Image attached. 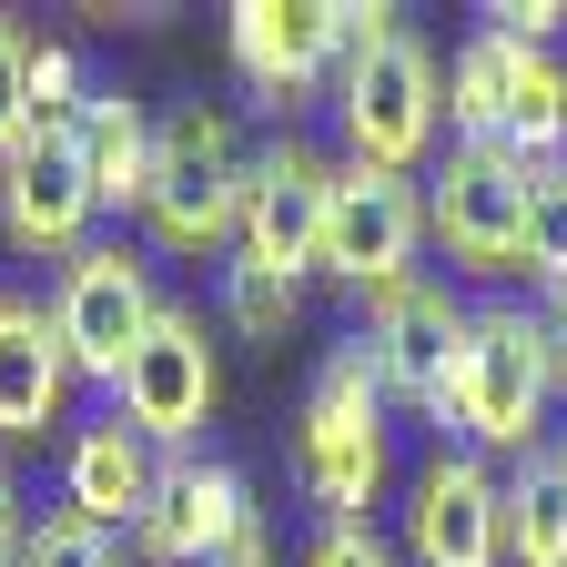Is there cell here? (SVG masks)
<instances>
[{
	"label": "cell",
	"instance_id": "6da1fadb",
	"mask_svg": "<svg viewBox=\"0 0 567 567\" xmlns=\"http://www.w3.org/2000/svg\"><path fill=\"white\" fill-rule=\"evenodd\" d=\"M385 476H395V405H385L365 334H344L324 344L305 415H295V496L315 507V527H375Z\"/></svg>",
	"mask_w": 567,
	"mask_h": 567
},
{
	"label": "cell",
	"instance_id": "7a4b0ae2",
	"mask_svg": "<svg viewBox=\"0 0 567 567\" xmlns=\"http://www.w3.org/2000/svg\"><path fill=\"white\" fill-rule=\"evenodd\" d=\"M446 425L466 456H547L557 436V375H547V344H537V305H476L466 354H456V385H446Z\"/></svg>",
	"mask_w": 567,
	"mask_h": 567
},
{
	"label": "cell",
	"instance_id": "3957f363",
	"mask_svg": "<svg viewBox=\"0 0 567 567\" xmlns=\"http://www.w3.org/2000/svg\"><path fill=\"white\" fill-rule=\"evenodd\" d=\"M244 163L254 142L234 132V112L183 102L153 132V193H142V244L183 254V264H224L244 234Z\"/></svg>",
	"mask_w": 567,
	"mask_h": 567
},
{
	"label": "cell",
	"instance_id": "277c9868",
	"mask_svg": "<svg viewBox=\"0 0 567 567\" xmlns=\"http://www.w3.org/2000/svg\"><path fill=\"white\" fill-rule=\"evenodd\" d=\"M527 193L537 163L507 142H446L425 163V244L446 254V284H527Z\"/></svg>",
	"mask_w": 567,
	"mask_h": 567
},
{
	"label": "cell",
	"instance_id": "5b68a950",
	"mask_svg": "<svg viewBox=\"0 0 567 567\" xmlns=\"http://www.w3.org/2000/svg\"><path fill=\"white\" fill-rule=\"evenodd\" d=\"M334 142H344L334 163L405 173V183H425V163L446 153V61H436V41L415 21L375 61H354L334 82Z\"/></svg>",
	"mask_w": 567,
	"mask_h": 567
},
{
	"label": "cell",
	"instance_id": "8992f818",
	"mask_svg": "<svg viewBox=\"0 0 567 567\" xmlns=\"http://www.w3.org/2000/svg\"><path fill=\"white\" fill-rule=\"evenodd\" d=\"M153 315H163V284H153V264H142V244H122V234H92L51 274L61 354H71V375L102 385V395L122 385V365H132V344L153 334Z\"/></svg>",
	"mask_w": 567,
	"mask_h": 567
},
{
	"label": "cell",
	"instance_id": "52a82bcc",
	"mask_svg": "<svg viewBox=\"0 0 567 567\" xmlns=\"http://www.w3.org/2000/svg\"><path fill=\"white\" fill-rule=\"evenodd\" d=\"M224 405V365H213V334L193 305H163L153 334L132 344V365L112 385V415L132 425L153 456H203V425Z\"/></svg>",
	"mask_w": 567,
	"mask_h": 567
},
{
	"label": "cell",
	"instance_id": "ba28073f",
	"mask_svg": "<svg viewBox=\"0 0 567 567\" xmlns=\"http://www.w3.org/2000/svg\"><path fill=\"white\" fill-rule=\"evenodd\" d=\"M315 274L344 284V295H395L405 274H425V183L365 173V163H334Z\"/></svg>",
	"mask_w": 567,
	"mask_h": 567
},
{
	"label": "cell",
	"instance_id": "9c48e42d",
	"mask_svg": "<svg viewBox=\"0 0 567 567\" xmlns=\"http://www.w3.org/2000/svg\"><path fill=\"white\" fill-rule=\"evenodd\" d=\"M466 324H476V305L456 295L446 274H405L395 295H365V324H354V334H365L375 375H385V405L446 425V385H456Z\"/></svg>",
	"mask_w": 567,
	"mask_h": 567
},
{
	"label": "cell",
	"instance_id": "30bf717a",
	"mask_svg": "<svg viewBox=\"0 0 567 567\" xmlns=\"http://www.w3.org/2000/svg\"><path fill=\"white\" fill-rule=\"evenodd\" d=\"M395 557L405 567H507V476L466 446H436L405 476Z\"/></svg>",
	"mask_w": 567,
	"mask_h": 567
},
{
	"label": "cell",
	"instance_id": "8fae6325",
	"mask_svg": "<svg viewBox=\"0 0 567 567\" xmlns=\"http://www.w3.org/2000/svg\"><path fill=\"white\" fill-rule=\"evenodd\" d=\"M324 193H334V153H315L305 132H264L254 163H244V234L234 254L305 284L315 274V244H324Z\"/></svg>",
	"mask_w": 567,
	"mask_h": 567
},
{
	"label": "cell",
	"instance_id": "7c38bea8",
	"mask_svg": "<svg viewBox=\"0 0 567 567\" xmlns=\"http://www.w3.org/2000/svg\"><path fill=\"white\" fill-rule=\"evenodd\" d=\"M244 527H264V507L234 456H163V486L122 547H132V567H213V557H234Z\"/></svg>",
	"mask_w": 567,
	"mask_h": 567
},
{
	"label": "cell",
	"instance_id": "4fadbf2b",
	"mask_svg": "<svg viewBox=\"0 0 567 567\" xmlns=\"http://www.w3.org/2000/svg\"><path fill=\"white\" fill-rule=\"evenodd\" d=\"M224 51L244 71L254 112H274V132H295V112L315 92H334L324 61V0H234L224 11Z\"/></svg>",
	"mask_w": 567,
	"mask_h": 567
},
{
	"label": "cell",
	"instance_id": "5bb4252c",
	"mask_svg": "<svg viewBox=\"0 0 567 567\" xmlns=\"http://www.w3.org/2000/svg\"><path fill=\"white\" fill-rule=\"evenodd\" d=\"M0 234H11V254H31V264H71V254L102 234L71 142H41L31 132L21 153H0Z\"/></svg>",
	"mask_w": 567,
	"mask_h": 567
},
{
	"label": "cell",
	"instance_id": "9a60e30c",
	"mask_svg": "<svg viewBox=\"0 0 567 567\" xmlns=\"http://www.w3.org/2000/svg\"><path fill=\"white\" fill-rule=\"evenodd\" d=\"M71 354L51 324V295H0V456L71 436Z\"/></svg>",
	"mask_w": 567,
	"mask_h": 567
},
{
	"label": "cell",
	"instance_id": "2e32d148",
	"mask_svg": "<svg viewBox=\"0 0 567 567\" xmlns=\"http://www.w3.org/2000/svg\"><path fill=\"white\" fill-rule=\"evenodd\" d=\"M153 486H163V456L142 446L112 405H102V415H82V425L61 436V507L82 517V527L132 537V527H142V507H153Z\"/></svg>",
	"mask_w": 567,
	"mask_h": 567
},
{
	"label": "cell",
	"instance_id": "e0dca14e",
	"mask_svg": "<svg viewBox=\"0 0 567 567\" xmlns=\"http://www.w3.org/2000/svg\"><path fill=\"white\" fill-rule=\"evenodd\" d=\"M153 132H163L153 102L92 82L82 122H71V153H82V183H92V213H102V224H122V213L142 224V193H153Z\"/></svg>",
	"mask_w": 567,
	"mask_h": 567
},
{
	"label": "cell",
	"instance_id": "ac0fdd59",
	"mask_svg": "<svg viewBox=\"0 0 567 567\" xmlns=\"http://www.w3.org/2000/svg\"><path fill=\"white\" fill-rule=\"evenodd\" d=\"M507 102H517V41L466 31L446 51V142H507Z\"/></svg>",
	"mask_w": 567,
	"mask_h": 567
},
{
	"label": "cell",
	"instance_id": "d6986e66",
	"mask_svg": "<svg viewBox=\"0 0 567 567\" xmlns=\"http://www.w3.org/2000/svg\"><path fill=\"white\" fill-rule=\"evenodd\" d=\"M507 567H567V476H557V456L507 466Z\"/></svg>",
	"mask_w": 567,
	"mask_h": 567
},
{
	"label": "cell",
	"instance_id": "ffe728a7",
	"mask_svg": "<svg viewBox=\"0 0 567 567\" xmlns=\"http://www.w3.org/2000/svg\"><path fill=\"white\" fill-rule=\"evenodd\" d=\"M213 305H224V324H234L244 344H284V334L305 324V284H284V274L224 254V274H213Z\"/></svg>",
	"mask_w": 567,
	"mask_h": 567
},
{
	"label": "cell",
	"instance_id": "44dd1931",
	"mask_svg": "<svg viewBox=\"0 0 567 567\" xmlns=\"http://www.w3.org/2000/svg\"><path fill=\"white\" fill-rule=\"evenodd\" d=\"M82 102H92L82 51H71V41H31V132H41V142H71Z\"/></svg>",
	"mask_w": 567,
	"mask_h": 567
},
{
	"label": "cell",
	"instance_id": "7402d4cb",
	"mask_svg": "<svg viewBox=\"0 0 567 567\" xmlns=\"http://www.w3.org/2000/svg\"><path fill=\"white\" fill-rule=\"evenodd\" d=\"M527 284L537 295L567 284V163H537V193H527Z\"/></svg>",
	"mask_w": 567,
	"mask_h": 567
},
{
	"label": "cell",
	"instance_id": "603a6c76",
	"mask_svg": "<svg viewBox=\"0 0 567 567\" xmlns=\"http://www.w3.org/2000/svg\"><path fill=\"white\" fill-rule=\"evenodd\" d=\"M21 567H122V537L82 527L71 507H41V517H31V537H21Z\"/></svg>",
	"mask_w": 567,
	"mask_h": 567
},
{
	"label": "cell",
	"instance_id": "cb8c5ba5",
	"mask_svg": "<svg viewBox=\"0 0 567 567\" xmlns=\"http://www.w3.org/2000/svg\"><path fill=\"white\" fill-rule=\"evenodd\" d=\"M31 142V31L0 21V153Z\"/></svg>",
	"mask_w": 567,
	"mask_h": 567
},
{
	"label": "cell",
	"instance_id": "d4e9b609",
	"mask_svg": "<svg viewBox=\"0 0 567 567\" xmlns=\"http://www.w3.org/2000/svg\"><path fill=\"white\" fill-rule=\"evenodd\" d=\"M476 31L517 41V51H557V31H567V0H486V11H476Z\"/></svg>",
	"mask_w": 567,
	"mask_h": 567
},
{
	"label": "cell",
	"instance_id": "484cf974",
	"mask_svg": "<svg viewBox=\"0 0 567 567\" xmlns=\"http://www.w3.org/2000/svg\"><path fill=\"white\" fill-rule=\"evenodd\" d=\"M305 567H405L375 527H315L305 537Z\"/></svg>",
	"mask_w": 567,
	"mask_h": 567
},
{
	"label": "cell",
	"instance_id": "4316f807",
	"mask_svg": "<svg viewBox=\"0 0 567 567\" xmlns=\"http://www.w3.org/2000/svg\"><path fill=\"white\" fill-rule=\"evenodd\" d=\"M537 344H547V375H557V405H567V284L537 295Z\"/></svg>",
	"mask_w": 567,
	"mask_h": 567
},
{
	"label": "cell",
	"instance_id": "83f0119b",
	"mask_svg": "<svg viewBox=\"0 0 567 567\" xmlns=\"http://www.w3.org/2000/svg\"><path fill=\"white\" fill-rule=\"evenodd\" d=\"M21 537H31V507H21L11 466H0V567H21Z\"/></svg>",
	"mask_w": 567,
	"mask_h": 567
},
{
	"label": "cell",
	"instance_id": "f1b7e54d",
	"mask_svg": "<svg viewBox=\"0 0 567 567\" xmlns=\"http://www.w3.org/2000/svg\"><path fill=\"white\" fill-rule=\"evenodd\" d=\"M213 567H274V527H244L234 557H213Z\"/></svg>",
	"mask_w": 567,
	"mask_h": 567
},
{
	"label": "cell",
	"instance_id": "f546056e",
	"mask_svg": "<svg viewBox=\"0 0 567 567\" xmlns=\"http://www.w3.org/2000/svg\"><path fill=\"white\" fill-rule=\"evenodd\" d=\"M547 456H557V476H567V415H557V436H547Z\"/></svg>",
	"mask_w": 567,
	"mask_h": 567
}]
</instances>
